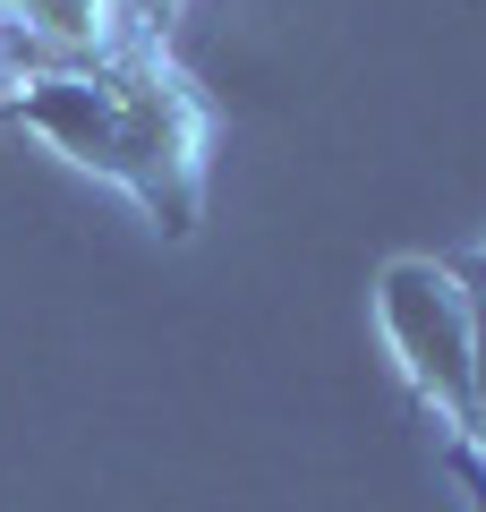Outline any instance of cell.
I'll list each match as a JSON object with an SVG mask.
<instances>
[{
  "mask_svg": "<svg viewBox=\"0 0 486 512\" xmlns=\"http://www.w3.org/2000/svg\"><path fill=\"white\" fill-rule=\"evenodd\" d=\"M9 120H26L43 146H60L77 171L128 188L162 239H188L205 214V94L162 43L94 60L69 77H26L9 86Z\"/></svg>",
  "mask_w": 486,
  "mask_h": 512,
  "instance_id": "obj_1",
  "label": "cell"
},
{
  "mask_svg": "<svg viewBox=\"0 0 486 512\" xmlns=\"http://www.w3.org/2000/svg\"><path fill=\"white\" fill-rule=\"evenodd\" d=\"M376 325L427 419L444 427V444H478V308H469L461 265L393 256L376 274Z\"/></svg>",
  "mask_w": 486,
  "mask_h": 512,
  "instance_id": "obj_2",
  "label": "cell"
},
{
  "mask_svg": "<svg viewBox=\"0 0 486 512\" xmlns=\"http://www.w3.org/2000/svg\"><path fill=\"white\" fill-rule=\"evenodd\" d=\"M171 9H180V0H120V18H128V35H137V43H162Z\"/></svg>",
  "mask_w": 486,
  "mask_h": 512,
  "instance_id": "obj_3",
  "label": "cell"
}]
</instances>
